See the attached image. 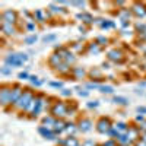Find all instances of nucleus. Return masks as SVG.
Segmentation results:
<instances>
[{"label": "nucleus", "mask_w": 146, "mask_h": 146, "mask_svg": "<svg viewBox=\"0 0 146 146\" xmlns=\"http://www.w3.org/2000/svg\"><path fill=\"white\" fill-rule=\"evenodd\" d=\"M29 60V56L27 53H10L5 57V64L13 67H21Z\"/></svg>", "instance_id": "nucleus-1"}, {"label": "nucleus", "mask_w": 146, "mask_h": 146, "mask_svg": "<svg viewBox=\"0 0 146 146\" xmlns=\"http://www.w3.org/2000/svg\"><path fill=\"white\" fill-rule=\"evenodd\" d=\"M35 96H36V95L34 94V91H31V89H25V91H23V94H22V96L19 98V101L16 102L15 108L19 110V111H27L28 107L31 105V102L35 100Z\"/></svg>", "instance_id": "nucleus-2"}, {"label": "nucleus", "mask_w": 146, "mask_h": 146, "mask_svg": "<svg viewBox=\"0 0 146 146\" xmlns=\"http://www.w3.org/2000/svg\"><path fill=\"white\" fill-rule=\"evenodd\" d=\"M19 22V15L18 12H15L13 9H6L2 12V23H6V25H16Z\"/></svg>", "instance_id": "nucleus-3"}, {"label": "nucleus", "mask_w": 146, "mask_h": 146, "mask_svg": "<svg viewBox=\"0 0 146 146\" xmlns=\"http://www.w3.org/2000/svg\"><path fill=\"white\" fill-rule=\"evenodd\" d=\"M107 58H108V62H111V63L121 64V63H124L126 56H124L121 48H113V50H110L107 53Z\"/></svg>", "instance_id": "nucleus-4"}, {"label": "nucleus", "mask_w": 146, "mask_h": 146, "mask_svg": "<svg viewBox=\"0 0 146 146\" xmlns=\"http://www.w3.org/2000/svg\"><path fill=\"white\" fill-rule=\"evenodd\" d=\"M67 110H69V105L66 102L57 101V102L53 104L50 111H51L53 117H64V115H67Z\"/></svg>", "instance_id": "nucleus-5"}, {"label": "nucleus", "mask_w": 146, "mask_h": 146, "mask_svg": "<svg viewBox=\"0 0 146 146\" xmlns=\"http://www.w3.org/2000/svg\"><path fill=\"white\" fill-rule=\"evenodd\" d=\"M10 96H12V86L9 85H3L0 89V102L6 108L7 105H10Z\"/></svg>", "instance_id": "nucleus-6"}, {"label": "nucleus", "mask_w": 146, "mask_h": 146, "mask_svg": "<svg viewBox=\"0 0 146 146\" xmlns=\"http://www.w3.org/2000/svg\"><path fill=\"white\" fill-rule=\"evenodd\" d=\"M23 89L19 83H15V85H12V96H10V105H16V102L19 101V98L22 96V94H23Z\"/></svg>", "instance_id": "nucleus-7"}, {"label": "nucleus", "mask_w": 146, "mask_h": 146, "mask_svg": "<svg viewBox=\"0 0 146 146\" xmlns=\"http://www.w3.org/2000/svg\"><path fill=\"white\" fill-rule=\"evenodd\" d=\"M130 10H131L133 16H136V18H145L146 16V5L145 3H140V2L133 3Z\"/></svg>", "instance_id": "nucleus-8"}, {"label": "nucleus", "mask_w": 146, "mask_h": 146, "mask_svg": "<svg viewBox=\"0 0 146 146\" xmlns=\"http://www.w3.org/2000/svg\"><path fill=\"white\" fill-rule=\"evenodd\" d=\"M111 129H113V124H111V120L110 118L102 117V118L98 120V123H96V130L100 133H108Z\"/></svg>", "instance_id": "nucleus-9"}, {"label": "nucleus", "mask_w": 146, "mask_h": 146, "mask_svg": "<svg viewBox=\"0 0 146 146\" xmlns=\"http://www.w3.org/2000/svg\"><path fill=\"white\" fill-rule=\"evenodd\" d=\"M42 107H44V96L42 95H36L35 96V102H34V108H32V111H31V115L32 117H36V115L41 113Z\"/></svg>", "instance_id": "nucleus-10"}, {"label": "nucleus", "mask_w": 146, "mask_h": 146, "mask_svg": "<svg viewBox=\"0 0 146 146\" xmlns=\"http://www.w3.org/2000/svg\"><path fill=\"white\" fill-rule=\"evenodd\" d=\"M88 75H89L91 80L95 82V83L104 80V73H102V69H100V67H94V69H91V70L88 72Z\"/></svg>", "instance_id": "nucleus-11"}, {"label": "nucleus", "mask_w": 146, "mask_h": 146, "mask_svg": "<svg viewBox=\"0 0 146 146\" xmlns=\"http://www.w3.org/2000/svg\"><path fill=\"white\" fill-rule=\"evenodd\" d=\"M88 75V72L85 70L83 67H80V66H73L72 67V78L73 79H76V80H82V79H85V76Z\"/></svg>", "instance_id": "nucleus-12"}, {"label": "nucleus", "mask_w": 146, "mask_h": 146, "mask_svg": "<svg viewBox=\"0 0 146 146\" xmlns=\"http://www.w3.org/2000/svg\"><path fill=\"white\" fill-rule=\"evenodd\" d=\"M54 72L57 73V75H60V76H69V75H72V66L63 62L62 64H58L54 69Z\"/></svg>", "instance_id": "nucleus-13"}, {"label": "nucleus", "mask_w": 146, "mask_h": 146, "mask_svg": "<svg viewBox=\"0 0 146 146\" xmlns=\"http://www.w3.org/2000/svg\"><path fill=\"white\" fill-rule=\"evenodd\" d=\"M47 63H48V66H50V67L56 69L58 64H62V63H63V58L58 56L57 51H54V53L50 54V57H48V60H47Z\"/></svg>", "instance_id": "nucleus-14"}, {"label": "nucleus", "mask_w": 146, "mask_h": 146, "mask_svg": "<svg viewBox=\"0 0 146 146\" xmlns=\"http://www.w3.org/2000/svg\"><path fill=\"white\" fill-rule=\"evenodd\" d=\"M76 18L79 19V21H82V23L83 25H94V22H95V18L91 15V13H88V12H82V13H78L76 15Z\"/></svg>", "instance_id": "nucleus-15"}, {"label": "nucleus", "mask_w": 146, "mask_h": 146, "mask_svg": "<svg viewBox=\"0 0 146 146\" xmlns=\"http://www.w3.org/2000/svg\"><path fill=\"white\" fill-rule=\"evenodd\" d=\"M2 34H3V36H15L16 35V32H18V29H16V27H13V25H6V23H2Z\"/></svg>", "instance_id": "nucleus-16"}, {"label": "nucleus", "mask_w": 146, "mask_h": 146, "mask_svg": "<svg viewBox=\"0 0 146 146\" xmlns=\"http://www.w3.org/2000/svg\"><path fill=\"white\" fill-rule=\"evenodd\" d=\"M48 10L51 12V15H66L67 13V9L62 7L58 3H51L50 6H48Z\"/></svg>", "instance_id": "nucleus-17"}, {"label": "nucleus", "mask_w": 146, "mask_h": 146, "mask_svg": "<svg viewBox=\"0 0 146 146\" xmlns=\"http://www.w3.org/2000/svg\"><path fill=\"white\" fill-rule=\"evenodd\" d=\"M101 51H102V47L96 41H92V42L86 44V53L88 54H100Z\"/></svg>", "instance_id": "nucleus-18"}, {"label": "nucleus", "mask_w": 146, "mask_h": 146, "mask_svg": "<svg viewBox=\"0 0 146 146\" xmlns=\"http://www.w3.org/2000/svg\"><path fill=\"white\" fill-rule=\"evenodd\" d=\"M92 126H94V123H92L89 118H82V120L79 121L78 129H79L82 133H86V131H89V130L92 129Z\"/></svg>", "instance_id": "nucleus-19"}, {"label": "nucleus", "mask_w": 146, "mask_h": 146, "mask_svg": "<svg viewBox=\"0 0 146 146\" xmlns=\"http://www.w3.org/2000/svg\"><path fill=\"white\" fill-rule=\"evenodd\" d=\"M34 13V19L35 22H38V23H44L47 21V15H45V10H40V9H36L32 12Z\"/></svg>", "instance_id": "nucleus-20"}, {"label": "nucleus", "mask_w": 146, "mask_h": 146, "mask_svg": "<svg viewBox=\"0 0 146 146\" xmlns=\"http://www.w3.org/2000/svg\"><path fill=\"white\" fill-rule=\"evenodd\" d=\"M117 16H118L120 19H123V21H130V18L133 16V13H131L130 9L123 7V9H120V10L117 12Z\"/></svg>", "instance_id": "nucleus-21"}, {"label": "nucleus", "mask_w": 146, "mask_h": 146, "mask_svg": "<svg viewBox=\"0 0 146 146\" xmlns=\"http://www.w3.org/2000/svg\"><path fill=\"white\" fill-rule=\"evenodd\" d=\"M38 131H40V135H42L45 139H54V135L56 133L51 130V129H47V127H44V126H41L40 129H38Z\"/></svg>", "instance_id": "nucleus-22"}, {"label": "nucleus", "mask_w": 146, "mask_h": 146, "mask_svg": "<svg viewBox=\"0 0 146 146\" xmlns=\"http://www.w3.org/2000/svg\"><path fill=\"white\" fill-rule=\"evenodd\" d=\"M72 51L73 53H86V44H82V42H73L72 44Z\"/></svg>", "instance_id": "nucleus-23"}, {"label": "nucleus", "mask_w": 146, "mask_h": 146, "mask_svg": "<svg viewBox=\"0 0 146 146\" xmlns=\"http://www.w3.org/2000/svg\"><path fill=\"white\" fill-rule=\"evenodd\" d=\"M100 28L101 29H114L115 28V22L114 21H110V19H102L100 23Z\"/></svg>", "instance_id": "nucleus-24"}, {"label": "nucleus", "mask_w": 146, "mask_h": 146, "mask_svg": "<svg viewBox=\"0 0 146 146\" xmlns=\"http://www.w3.org/2000/svg\"><path fill=\"white\" fill-rule=\"evenodd\" d=\"M56 118L54 117H51V115H48V117H44L42 118V126L44 127H47V129H51L53 130V127H54V124H56Z\"/></svg>", "instance_id": "nucleus-25"}, {"label": "nucleus", "mask_w": 146, "mask_h": 146, "mask_svg": "<svg viewBox=\"0 0 146 146\" xmlns=\"http://www.w3.org/2000/svg\"><path fill=\"white\" fill-rule=\"evenodd\" d=\"M64 130H66V123H64V121H62V120H57L54 127H53V131L54 133H62Z\"/></svg>", "instance_id": "nucleus-26"}, {"label": "nucleus", "mask_w": 146, "mask_h": 146, "mask_svg": "<svg viewBox=\"0 0 146 146\" xmlns=\"http://www.w3.org/2000/svg\"><path fill=\"white\" fill-rule=\"evenodd\" d=\"M29 82L32 83V86H35V88H40L41 85H44V79H40L38 76H35V75H32L31 78H29Z\"/></svg>", "instance_id": "nucleus-27"}, {"label": "nucleus", "mask_w": 146, "mask_h": 146, "mask_svg": "<svg viewBox=\"0 0 146 146\" xmlns=\"http://www.w3.org/2000/svg\"><path fill=\"white\" fill-rule=\"evenodd\" d=\"M135 29H136V32H137L139 35H145V34H146V23H143V22L136 23Z\"/></svg>", "instance_id": "nucleus-28"}, {"label": "nucleus", "mask_w": 146, "mask_h": 146, "mask_svg": "<svg viewBox=\"0 0 146 146\" xmlns=\"http://www.w3.org/2000/svg\"><path fill=\"white\" fill-rule=\"evenodd\" d=\"M113 102L114 104H118V105H129V100L124 98V96H114Z\"/></svg>", "instance_id": "nucleus-29"}, {"label": "nucleus", "mask_w": 146, "mask_h": 146, "mask_svg": "<svg viewBox=\"0 0 146 146\" xmlns=\"http://www.w3.org/2000/svg\"><path fill=\"white\" fill-rule=\"evenodd\" d=\"M36 41H38V36H36V34H32V35L27 36V38L23 40V42L28 44V45H32V44H35Z\"/></svg>", "instance_id": "nucleus-30"}, {"label": "nucleus", "mask_w": 146, "mask_h": 146, "mask_svg": "<svg viewBox=\"0 0 146 146\" xmlns=\"http://www.w3.org/2000/svg\"><path fill=\"white\" fill-rule=\"evenodd\" d=\"M56 40H57V35H56V34H48V35H44V36H42V41L47 42V44L54 42Z\"/></svg>", "instance_id": "nucleus-31"}, {"label": "nucleus", "mask_w": 146, "mask_h": 146, "mask_svg": "<svg viewBox=\"0 0 146 146\" xmlns=\"http://www.w3.org/2000/svg\"><path fill=\"white\" fill-rule=\"evenodd\" d=\"M25 29H27V31H29V32H34V31H36V22H35V21L25 22Z\"/></svg>", "instance_id": "nucleus-32"}, {"label": "nucleus", "mask_w": 146, "mask_h": 146, "mask_svg": "<svg viewBox=\"0 0 146 146\" xmlns=\"http://www.w3.org/2000/svg\"><path fill=\"white\" fill-rule=\"evenodd\" d=\"M95 41L98 42L101 47H104V45H107V44L110 42V38H107V36H102V35H100V36H96V38H95Z\"/></svg>", "instance_id": "nucleus-33"}, {"label": "nucleus", "mask_w": 146, "mask_h": 146, "mask_svg": "<svg viewBox=\"0 0 146 146\" xmlns=\"http://www.w3.org/2000/svg\"><path fill=\"white\" fill-rule=\"evenodd\" d=\"M100 92H102V94H113L114 88L110 86V85H101V86H100Z\"/></svg>", "instance_id": "nucleus-34"}, {"label": "nucleus", "mask_w": 146, "mask_h": 146, "mask_svg": "<svg viewBox=\"0 0 146 146\" xmlns=\"http://www.w3.org/2000/svg\"><path fill=\"white\" fill-rule=\"evenodd\" d=\"M0 73H2L3 76H10L12 75V67L7 66V64H5L3 67H0Z\"/></svg>", "instance_id": "nucleus-35"}, {"label": "nucleus", "mask_w": 146, "mask_h": 146, "mask_svg": "<svg viewBox=\"0 0 146 146\" xmlns=\"http://www.w3.org/2000/svg\"><path fill=\"white\" fill-rule=\"evenodd\" d=\"M127 136L130 140H136L137 139V129H129L127 130Z\"/></svg>", "instance_id": "nucleus-36"}, {"label": "nucleus", "mask_w": 146, "mask_h": 146, "mask_svg": "<svg viewBox=\"0 0 146 146\" xmlns=\"http://www.w3.org/2000/svg\"><path fill=\"white\" fill-rule=\"evenodd\" d=\"M64 142H66L64 146H79V142H78L75 137H73V136H72V137H67Z\"/></svg>", "instance_id": "nucleus-37"}, {"label": "nucleus", "mask_w": 146, "mask_h": 146, "mask_svg": "<svg viewBox=\"0 0 146 146\" xmlns=\"http://www.w3.org/2000/svg\"><path fill=\"white\" fill-rule=\"evenodd\" d=\"M76 130H79V129L76 127V124H73V123H67V124H66V131L69 133V135H73Z\"/></svg>", "instance_id": "nucleus-38"}, {"label": "nucleus", "mask_w": 146, "mask_h": 146, "mask_svg": "<svg viewBox=\"0 0 146 146\" xmlns=\"http://www.w3.org/2000/svg\"><path fill=\"white\" fill-rule=\"evenodd\" d=\"M51 88H57V89H63V82L62 80H56V82H50L48 83Z\"/></svg>", "instance_id": "nucleus-39"}, {"label": "nucleus", "mask_w": 146, "mask_h": 146, "mask_svg": "<svg viewBox=\"0 0 146 146\" xmlns=\"http://www.w3.org/2000/svg\"><path fill=\"white\" fill-rule=\"evenodd\" d=\"M76 91H78L79 96H82V98H86V96L89 95V91H88V89H82V88H76Z\"/></svg>", "instance_id": "nucleus-40"}, {"label": "nucleus", "mask_w": 146, "mask_h": 146, "mask_svg": "<svg viewBox=\"0 0 146 146\" xmlns=\"http://www.w3.org/2000/svg\"><path fill=\"white\" fill-rule=\"evenodd\" d=\"M114 127H115L120 133H121V131H126V130H129V129H127V124H124V123H117Z\"/></svg>", "instance_id": "nucleus-41"}, {"label": "nucleus", "mask_w": 146, "mask_h": 146, "mask_svg": "<svg viewBox=\"0 0 146 146\" xmlns=\"http://www.w3.org/2000/svg\"><path fill=\"white\" fill-rule=\"evenodd\" d=\"M100 86H101V85L95 83V82H89V83H86V89H88V91H91V89H100Z\"/></svg>", "instance_id": "nucleus-42"}, {"label": "nucleus", "mask_w": 146, "mask_h": 146, "mask_svg": "<svg viewBox=\"0 0 146 146\" xmlns=\"http://www.w3.org/2000/svg\"><path fill=\"white\" fill-rule=\"evenodd\" d=\"M18 78H19L21 80H25V79H28V80H29V78H31V75H29V73H28V72H21V73H19V75H18Z\"/></svg>", "instance_id": "nucleus-43"}, {"label": "nucleus", "mask_w": 146, "mask_h": 146, "mask_svg": "<svg viewBox=\"0 0 146 146\" xmlns=\"http://www.w3.org/2000/svg\"><path fill=\"white\" fill-rule=\"evenodd\" d=\"M70 6H76V7H85L86 2H70Z\"/></svg>", "instance_id": "nucleus-44"}, {"label": "nucleus", "mask_w": 146, "mask_h": 146, "mask_svg": "<svg viewBox=\"0 0 146 146\" xmlns=\"http://www.w3.org/2000/svg\"><path fill=\"white\" fill-rule=\"evenodd\" d=\"M100 107V101H89L88 102V108H98Z\"/></svg>", "instance_id": "nucleus-45"}, {"label": "nucleus", "mask_w": 146, "mask_h": 146, "mask_svg": "<svg viewBox=\"0 0 146 146\" xmlns=\"http://www.w3.org/2000/svg\"><path fill=\"white\" fill-rule=\"evenodd\" d=\"M120 25H121V28H123V29H126V28L130 27V21H123V19H120Z\"/></svg>", "instance_id": "nucleus-46"}, {"label": "nucleus", "mask_w": 146, "mask_h": 146, "mask_svg": "<svg viewBox=\"0 0 146 146\" xmlns=\"http://www.w3.org/2000/svg\"><path fill=\"white\" fill-rule=\"evenodd\" d=\"M60 94H62L63 96H72V91L70 89H66V88H63L62 91H60Z\"/></svg>", "instance_id": "nucleus-47"}, {"label": "nucleus", "mask_w": 146, "mask_h": 146, "mask_svg": "<svg viewBox=\"0 0 146 146\" xmlns=\"http://www.w3.org/2000/svg\"><path fill=\"white\" fill-rule=\"evenodd\" d=\"M82 146H96V143H95L94 140H85V142L82 143Z\"/></svg>", "instance_id": "nucleus-48"}, {"label": "nucleus", "mask_w": 146, "mask_h": 146, "mask_svg": "<svg viewBox=\"0 0 146 146\" xmlns=\"http://www.w3.org/2000/svg\"><path fill=\"white\" fill-rule=\"evenodd\" d=\"M137 113H140V114H146V107H137Z\"/></svg>", "instance_id": "nucleus-49"}, {"label": "nucleus", "mask_w": 146, "mask_h": 146, "mask_svg": "<svg viewBox=\"0 0 146 146\" xmlns=\"http://www.w3.org/2000/svg\"><path fill=\"white\" fill-rule=\"evenodd\" d=\"M101 69H105V70H108V69H110V63H108V62H107V63L104 62V63L101 64Z\"/></svg>", "instance_id": "nucleus-50"}, {"label": "nucleus", "mask_w": 146, "mask_h": 146, "mask_svg": "<svg viewBox=\"0 0 146 146\" xmlns=\"http://www.w3.org/2000/svg\"><path fill=\"white\" fill-rule=\"evenodd\" d=\"M104 146H115V143H114V140H108L107 143H104Z\"/></svg>", "instance_id": "nucleus-51"}, {"label": "nucleus", "mask_w": 146, "mask_h": 146, "mask_svg": "<svg viewBox=\"0 0 146 146\" xmlns=\"http://www.w3.org/2000/svg\"><path fill=\"white\" fill-rule=\"evenodd\" d=\"M79 31H80L82 34H86V27H83V25H80V27H79Z\"/></svg>", "instance_id": "nucleus-52"}, {"label": "nucleus", "mask_w": 146, "mask_h": 146, "mask_svg": "<svg viewBox=\"0 0 146 146\" xmlns=\"http://www.w3.org/2000/svg\"><path fill=\"white\" fill-rule=\"evenodd\" d=\"M131 34V31H127V29H123L121 31V35H130Z\"/></svg>", "instance_id": "nucleus-53"}, {"label": "nucleus", "mask_w": 146, "mask_h": 146, "mask_svg": "<svg viewBox=\"0 0 146 146\" xmlns=\"http://www.w3.org/2000/svg\"><path fill=\"white\" fill-rule=\"evenodd\" d=\"M115 6H120V7H121V6H126V2H117Z\"/></svg>", "instance_id": "nucleus-54"}, {"label": "nucleus", "mask_w": 146, "mask_h": 146, "mask_svg": "<svg viewBox=\"0 0 146 146\" xmlns=\"http://www.w3.org/2000/svg\"><path fill=\"white\" fill-rule=\"evenodd\" d=\"M145 86H146V80H143V82L139 83V88H145Z\"/></svg>", "instance_id": "nucleus-55"}]
</instances>
